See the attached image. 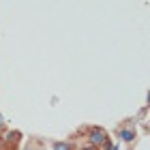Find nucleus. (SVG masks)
<instances>
[{
    "label": "nucleus",
    "instance_id": "obj_1",
    "mask_svg": "<svg viewBox=\"0 0 150 150\" xmlns=\"http://www.w3.org/2000/svg\"><path fill=\"white\" fill-rule=\"evenodd\" d=\"M105 139H107V133H105L101 127H92V129H90V133H88V142H90V146L101 148V144H103Z\"/></svg>",
    "mask_w": 150,
    "mask_h": 150
},
{
    "label": "nucleus",
    "instance_id": "obj_2",
    "mask_svg": "<svg viewBox=\"0 0 150 150\" xmlns=\"http://www.w3.org/2000/svg\"><path fill=\"white\" fill-rule=\"evenodd\" d=\"M118 137L122 142H133L135 139V131H131V129H122V131L118 133Z\"/></svg>",
    "mask_w": 150,
    "mask_h": 150
},
{
    "label": "nucleus",
    "instance_id": "obj_3",
    "mask_svg": "<svg viewBox=\"0 0 150 150\" xmlns=\"http://www.w3.org/2000/svg\"><path fill=\"white\" fill-rule=\"evenodd\" d=\"M52 148H54V150H73V146L67 144V142H54Z\"/></svg>",
    "mask_w": 150,
    "mask_h": 150
},
{
    "label": "nucleus",
    "instance_id": "obj_4",
    "mask_svg": "<svg viewBox=\"0 0 150 150\" xmlns=\"http://www.w3.org/2000/svg\"><path fill=\"white\" fill-rule=\"evenodd\" d=\"M81 150H99V148H97V146H84Z\"/></svg>",
    "mask_w": 150,
    "mask_h": 150
},
{
    "label": "nucleus",
    "instance_id": "obj_5",
    "mask_svg": "<svg viewBox=\"0 0 150 150\" xmlns=\"http://www.w3.org/2000/svg\"><path fill=\"white\" fill-rule=\"evenodd\" d=\"M110 150H120V148H118V146H112V148H110Z\"/></svg>",
    "mask_w": 150,
    "mask_h": 150
},
{
    "label": "nucleus",
    "instance_id": "obj_6",
    "mask_svg": "<svg viewBox=\"0 0 150 150\" xmlns=\"http://www.w3.org/2000/svg\"><path fill=\"white\" fill-rule=\"evenodd\" d=\"M2 125H4V122H2V116H0V127H2Z\"/></svg>",
    "mask_w": 150,
    "mask_h": 150
}]
</instances>
